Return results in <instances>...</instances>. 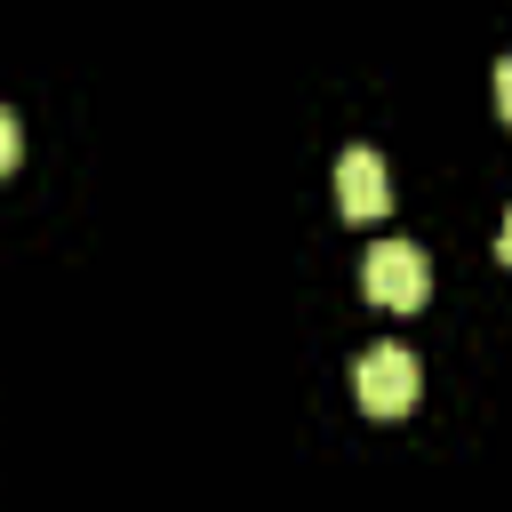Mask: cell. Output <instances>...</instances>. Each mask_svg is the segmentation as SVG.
<instances>
[{"label":"cell","mask_w":512,"mask_h":512,"mask_svg":"<svg viewBox=\"0 0 512 512\" xmlns=\"http://www.w3.org/2000/svg\"><path fill=\"white\" fill-rule=\"evenodd\" d=\"M360 288H368V304H384V312H416V304L432 296V264H424L416 240H376V248L360 256Z\"/></svg>","instance_id":"6da1fadb"},{"label":"cell","mask_w":512,"mask_h":512,"mask_svg":"<svg viewBox=\"0 0 512 512\" xmlns=\"http://www.w3.org/2000/svg\"><path fill=\"white\" fill-rule=\"evenodd\" d=\"M416 384H424V368H416L408 344H368L360 368H352V392H360L368 416H400V408H416Z\"/></svg>","instance_id":"7a4b0ae2"},{"label":"cell","mask_w":512,"mask_h":512,"mask_svg":"<svg viewBox=\"0 0 512 512\" xmlns=\"http://www.w3.org/2000/svg\"><path fill=\"white\" fill-rule=\"evenodd\" d=\"M336 208H344L352 224H368V216L392 208V176H384V160H376L368 144H352V152L336 160Z\"/></svg>","instance_id":"3957f363"},{"label":"cell","mask_w":512,"mask_h":512,"mask_svg":"<svg viewBox=\"0 0 512 512\" xmlns=\"http://www.w3.org/2000/svg\"><path fill=\"white\" fill-rule=\"evenodd\" d=\"M16 152H24V136H16V112H8V104H0V176H8V168H16Z\"/></svg>","instance_id":"277c9868"},{"label":"cell","mask_w":512,"mask_h":512,"mask_svg":"<svg viewBox=\"0 0 512 512\" xmlns=\"http://www.w3.org/2000/svg\"><path fill=\"white\" fill-rule=\"evenodd\" d=\"M496 112H504V120H512V56H504V64H496Z\"/></svg>","instance_id":"5b68a950"},{"label":"cell","mask_w":512,"mask_h":512,"mask_svg":"<svg viewBox=\"0 0 512 512\" xmlns=\"http://www.w3.org/2000/svg\"><path fill=\"white\" fill-rule=\"evenodd\" d=\"M496 256H504V264H512V216H504V232H496Z\"/></svg>","instance_id":"8992f818"}]
</instances>
